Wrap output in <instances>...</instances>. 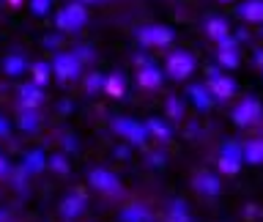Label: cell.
Segmentation results:
<instances>
[{"label": "cell", "instance_id": "6da1fadb", "mask_svg": "<svg viewBox=\"0 0 263 222\" xmlns=\"http://www.w3.org/2000/svg\"><path fill=\"white\" fill-rule=\"evenodd\" d=\"M85 20H88V11H85V6L77 0V3H69L61 11L58 25H61V28H69V30H80L82 25H85Z\"/></svg>", "mask_w": 263, "mask_h": 222}, {"label": "cell", "instance_id": "7a4b0ae2", "mask_svg": "<svg viewBox=\"0 0 263 222\" xmlns=\"http://www.w3.org/2000/svg\"><path fill=\"white\" fill-rule=\"evenodd\" d=\"M167 69H170V74H173L176 80H184L186 74L192 71V55H189V52H176V55H170Z\"/></svg>", "mask_w": 263, "mask_h": 222}, {"label": "cell", "instance_id": "3957f363", "mask_svg": "<svg viewBox=\"0 0 263 222\" xmlns=\"http://www.w3.org/2000/svg\"><path fill=\"white\" fill-rule=\"evenodd\" d=\"M140 39H143L145 44H167L173 39V33L167 28H162V25H148V28L140 30Z\"/></svg>", "mask_w": 263, "mask_h": 222}, {"label": "cell", "instance_id": "277c9868", "mask_svg": "<svg viewBox=\"0 0 263 222\" xmlns=\"http://www.w3.org/2000/svg\"><path fill=\"white\" fill-rule=\"evenodd\" d=\"M238 16L250 22H263V0H247V3L238 6Z\"/></svg>", "mask_w": 263, "mask_h": 222}, {"label": "cell", "instance_id": "5b68a950", "mask_svg": "<svg viewBox=\"0 0 263 222\" xmlns=\"http://www.w3.org/2000/svg\"><path fill=\"white\" fill-rule=\"evenodd\" d=\"M255 113H258V104H255L252 99H247L244 107H238V110H236V121L238 123H250V121H255Z\"/></svg>", "mask_w": 263, "mask_h": 222}, {"label": "cell", "instance_id": "8992f818", "mask_svg": "<svg viewBox=\"0 0 263 222\" xmlns=\"http://www.w3.org/2000/svg\"><path fill=\"white\" fill-rule=\"evenodd\" d=\"M93 184H96V187H102V189H118L115 178H112V176H107V173H102V170H96V173H93Z\"/></svg>", "mask_w": 263, "mask_h": 222}, {"label": "cell", "instance_id": "52a82bcc", "mask_svg": "<svg viewBox=\"0 0 263 222\" xmlns=\"http://www.w3.org/2000/svg\"><path fill=\"white\" fill-rule=\"evenodd\" d=\"M209 33H211V36H225V33H228V25L225 22H222V20H209Z\"/></svg>", "mask_w": 263, "mask_h": 222}, {"label": "cell", "instance_id": "ba28073f", "mask_svg": "<svg viewBox=\"0 0 263 222\" xmlns=\"http://www.w3.org/2000/svg\"><path fill=\"white\" fill-rule=\"evenodd\" d=\"M214 88H217V94H219V96H230V90H233V82L222 77L219 82H214Z\"/></svg>", "mask_w": 263, "mask_h": 222}, {"label": "cell", "instance_id": "9c48e42d", "mask_svg": "<svg viewBox=\"0 0 263 222\" xmlns=\"http://www.w3.org/2000/svg\"><path fill=\"white\" fill-rule=\"evenodd\" d=\"M247 156H250V162H260L263 159V145H250L247 148Z\"/></svg>", "mask_w": 263, "mask_h": 222}, {"label": "cell", "instance_id": "30bf717a", "mask_svg": "<svg viewBox=\"0 0 263 222\" xmlns=\"http://www.w3.org/2000/svg\"><path fill=\"white\" fill-rule=\"evenodd\" d=\"M47 8H49V0H33V11L36 14H47Z\"/></svg>", "mask_w": 263, "mask_h": 222}, {"label": "cell", "instance_id": "8fae6325", "mask_svg": "<svg viewBox=\"0 0 263 222\" xmlns=\"http://www.w3.org/2000/svg\"><path fill=\"white\" fill-rule=\"evenodd\" d=\"M80 3H96V0H80Z\"/></svg>", "mask_w": 263, "mask_h": 222}]
</instances>
